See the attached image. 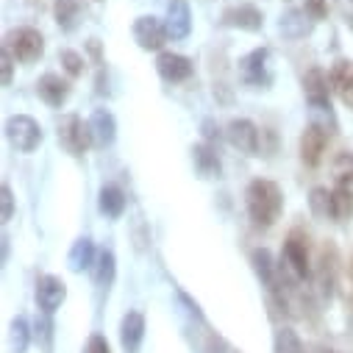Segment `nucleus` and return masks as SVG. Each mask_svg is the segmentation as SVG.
<instances>
[{"mask_svg":"<svg viewBox=\"0 0 353 353\" xmlns=\"http://www.w3.org/2000/svg\"><path fill=\"white\" fill-rule=\"evenodd\" d=\"M164 28L170 39H187L192 31V14L187 0H170L167 3V17H164Z\"/></svg>","mask_w":353,"mask_h":353,"instance_id":"obj_10","label":"nucleus"},{"mask_svg":"<svg viewBox=\"0 0 353 353\" xmlns=\"http://www.w3.org/2000/svg\"><path fill=\"white\" fill-rule=\"evenodd\" d=\"M101 212L106 217H120L125 212V195L120 187H103L101 190Z\"/></svg>","mask_w":353,"mask_h":353,"instance_id":"obj_27","label":"nucleus"},{"mask_svg":"<svg viewBox=\"0 0 353 353\" xmlns=\"http://www.w3.org/2000/svg\"><path fill=\"white\" fill-rule=\"evenodd\" d=\"M273 350H276V353H306L301 336H298L292 328H279V331H276Z\"/></svg>","mask_w":353,"mask_h":353,"instance_id":"obj_28","label":"nucleus"},{"mask_svg":"<svg viewBox=\"0 0 353 353\" xmlns=\"http://www.w3.org/2000/svg\"><path fill=\"white\" fill-rule=\"evenodd\" d=\"M225 137L239 153H245V156L259 153V128L250 120H231L225 128Z\"/></svg>","mask_w":353,"mask_h":353,"instance_id":"obj_11","label":"nucleus"},{"mask_svg":"<svg viewBox=\"0 0 353 353\" xmlns=\"http://www.w3.org/2000/svg\"><path fill=\"white\" fill-rule=\"evenodd\" d=\"M134 39H137V45L142 50H161L170 37H167V28H164V23L159 17H137Z\"/></svg>","mask_w":353,"mask_h":353,"instance_id":"obj_8","label":"nucleus"},{"mask_svg":"<svg viewBox=\"0 0 353 353\" xmlns=\"http://www.w3.org/2000/svg\"><path fill=\"white\" fill-rule=\"evenodd\" d=\"M331 172H334V184L336 190H345L353 195V153H339L331 164Z\"/></svg>","mask_w":353,"mask_h":353,"instance_id":"obj_25","label":"nucleus"},{"mask_svg":"<svg viewBox=\"0 0 353 353\" xmlns=\"http://www.w3.org/2000/svg\"><path fill=\"white\" fill-rule=\"evenodd\" d=\"M336 12L345 20V26L353 31V0H336Z\"/></svg>","mask_w":353,"mask_h":353,"instance_id":"obj_36","label":"nucleus"},{"mask_svg":"<svg viewBox=\"0 0 353 353\" xmlns=\"http://www.w3.org/2000/svg\"><path fill=\"white\" fill-rule=\"evenodd\" d=\"M14 53L3 45V59H0V64H3V86H9L12 83V72H14Z\"/></svg>","mask_w":353,"mask_h":353,"instance_id":"obj_35","label":"nucleus"},{"mask_svg":"<svg viewBox=\"0 0 353 353\" xmlns=\"http://www.w3.org/2000/svg\"><path fill=\"white\" fill-rule=\"evenodd\" d=\"M86 12V0H56L53 6V14H56V23L61 31H75L81 26V17Z\"/></svg>","mask_w":353,"mask_h":353,"instance_id":"obj_21","label":"nucleus"},{"mask_svg":"<svg viewBox=\"0 0 353 353\" xmlns=\"http://www.w3.org/2000/svg\"><path fill=\"white\" fill-rule=\"evenodd\" d=\"M192 161H195V170H198L201 179H220L223 164H220V156L214 153L212 145H195L192 148Z\"/></svg>","mask_w":353,"mask_h":353,"instance_id":"obj_23","label":"nucleus"},{"mask_svg":"<svg viewBox=\"0 0 353 353\" xmlns=\"http://www.w3.org/2000/svg\"><path fill=\"white\" fill-rule=\"evenodd\" d=\"M309 206H312V214L320 217V220H336V201H334V190H325V187H314L312 195H309Z\"/></svg>","mask_w":353,"mask_h":353,"instance_id":"obj_24","label":"nucleus"},{"mask_svg":"<svg viewBox=\"0 0 353 353\" xmlns=\"http://www.w3.org/2000/svg\"><path fill=\"white\" fill-rule=\"evenodd\" d=\"M6 139L12 142L14 150L31 153V150H37L39 142H42V128H39V123H37L34 117H28V114H14V117L6 120Z\"/></svg>","mask_w":353,"mask_h":353,"instance_id":"obj_3","label":"nucleus"},{"mask_svg":"<svg viewBox=\"0 0 353 353\" xmlns=\"http://www.w3.org/2000/svg\"><path fill=\"white\" fill-rule=\"evenodd\" d=\"M284 264L295 279H306L309 276V250H306V239H301L298 234H292L284 242Z\"/></svg>","mask_w":353,"mask_h":353,"instance_id":"obj_15","label":"nucleus"},{"mask_svg":"<svg viewBox=\"0 0 353 353\" xmlns=\"http://www.w3.org/2000/svg\"><path fill=\"white\" fill-rule=\"evenodd\" d=\"M59 61H61V67L67 70V75H72V78H78V75L83 72V56L75 53V50H61V53H59Z\"/></svg>","mask_w":353,"mask_h":353,"instance_id":"obj_30","label":"nucleus"},{"mask_svg":"<svg viewBox=\"0 0 353 353\" xmlns=\"http://www.w3.org/2000/svg\"><path fill=\"white\" fill-rule=\"evenodd\" d=\"M331 75H325L320 67L303 75V95L309 101V109H331Z\"/></svg>","mask_w":353,"mask_h":353,"instance_id":"obj_6","label":"nucleus"},{"mask_svg":"<svg viewBox=\"0 0 353 353\" xmlns=\"http://www.w3.org/2000/svg\"><path fill=\"white\" fill-rule=\"evenodd\" d=\"M95 245H92V239L90 236H81V239H75L72 242V248H70V256H67V261H70V270L72 273H83V270H90V268H95Z\"/></svg>","mask_w":353,"mask_h":353,"instance_id":"obj_22","label":"nucleus"},{"mask_svg":"<svg viewBox=\"0 0 353 353\" xmlns=\"http://www.w3.org/2000/svg\"><path fill=\"white\" fill-rule=\"evenodd\" d=\"M203 137H206L209 142H214V139H220V131L214 128V123H212V120H206V123H203Z\"/></svg>","mask_w":353,"mask_h":353,"instance_id":"obj_37","label":"nucleus"},{"mask_svg":"<svg viewBox=\"0 0 353 353\" xmlns=\"http://www.w3.org/2000/svg\"><path fill=\"white\" fill-rule=\"evenodd\" d=\"M64 298H67V287H64L61 279H56V276H42V279L37 281V306L42 309V314L50 317V314L64 303Z\"/></svg>","mask_w":353,"mask_h":353,"instance_id":"obj_9","label":"nucleus"},{"mask_svg":"<svg viewBox=\"0 0 353 353\" xmlns=\"http://www.w3.org/2000/svg\"><path fill=\"white\" fill-rule=\"evenodd\" d=\"M59 145H61L70 156H83L86 150H90V145H95V142H92L90 123H83V120L75 117V114L61 117V123H59Z\"/></svg>","mask_w":353,"mask_h":353,"instance_id":"obj_2","label":"nucleus"},{"mask_svg":"<svg viewBox=\"0 0 353 353\" xmlns=\"http://www.w3.org/2000/svg\"><path fill=\"white\" fill-rule=\"evenodd\" d=\"M334 201H336V220H347L353 214V195L334 187Z\"/></svg>","mask_w":353,"mask_h":353,"instance_id":"obj_31","label":"nucleus"},{"mask_svg":"<svg viewBox=\"0 0 353 353\" xmlns=\"http://www.w3.org/2000/svg\"><path fill=\"white\" fill-rule=\"evenodd\" d=\"M83 353H112V347H109L106 336L92 334L90 339H86V345H83Z\"/></svg>","mask_w":353,"mask_h":353,"instance_id":"obj_33","label":"nucleus"},{"mask_svg":"<svg viewBox=\"0 0 353 353\" xmlns=\"http://www.w3.org/2000/svg\"><path fill=\"white\" fill-rule=\"evenodd\" d=\"M306 12H309V17L314 23H320V20L328 17V3L325 0H306Z\"/></svg>","mask_w":353,"mask_h":353,"instance_id":"obj_34","label":"nucleus"},{"mask_svg":"<svg viewBox=\"0 0 353 353\" xmlns=\"http://www.w3.org/2000/svg\"><path fill=\"white\" fill-rule=\"evenodd\" d=\"M114 273H117V261H114V253L112 250H101L98 259H95V284L109 290L112 281H114Z\"/></svg>","mask_w":353,"mask_h":353,"instance_id":"obj_26","label":"nucleus"},{"mask_svg":"<svg viewBox=\"0 0 353 353\" xmlns=\"http://www.w3.org/2000/svg\"><path fill=\"white\" fill-rule=\"evenodd\" d=\"M37 92L39 98L48 103V106H61L67 98H70V83L56 75V72H45L39 81H37Z\"/></svg>","mask_w":353,"mask_h":353,"instance_id":"obj_17","label":"nucleus"},{"mask_svg":"<svg viewBox=\"0 0 353 353\" xmlns=\"http://www.w3.org/2000/svg\"><path fill=\"white\" fill-rule=\"evenodd\" d=\"M328 75H331V86L336 90L339 101L353 109V61H347V59L334 61Z\"/></svg>","mask_w":353,"mask_h":353,"instance_id":"obj_18","label":"nucleus"},{"mask_svg":"<svg viewBox=\"0 0 353 353\" xmlns=\"http://www.w3.org/2000/svg\"><path fill=\"white\" fill-rule=\"evenodd\" d=\"M142 339H145V317L139 312H128L120 323V342L125 353H137L142 347Z\"/></svg>","mask_w":353,"mask_h":353,"instance_id":"obj_20","label":"nucleus"},{"mask_svg":"<svg viewBox=\"0 0 353 353\" xmlns=\"http://www.w3.org/2000/svg\"><path fill=\"white\" fill-rule=\"evenodd\" d=\"M250 264H253V270H256V276L261 279V284L268 287L281 303H284V287H281V276H279V270H276V264H273V256H270V250L268 248H256L253 253H250Z\"/></svg>","mask_w":353,"mask_h":353,"instance_id":"obj_7","label":"nucleus"},{"mask_svg":"<svg viewBox=\"0 0 353 353\" xmlns=\"http://www.w3.org/2000/svg\"><path fill=\"white\" fill-rule=\"evenodd\" d=\"M270 50L268 48H256L250 50L248 56L239 59V78L245 86H253V90H264V86H270L273 75H270Z\"/></svg>","mask_w":353,"mask_h":353,"instance_id":"obj_4","label":"nucleus"},{"mask_svg":"<svg viewBox=\"0 0 353 353\" xmlns=\"http://www.w3.org/2000/svg\"><path fill=\"white\" fill-rule=\"evenodd\" d=\"M325 145H328V131H323L320 125H306L303 134H301V159L306 167H317L323 153H325Z\"/></svg>","mask_w":353,"mask_h":353,"instance_id":"obj_12","label":"nucleus"},{"mask_svg":"<svg viewBox=\"0 0 353 353\" xmlns=\"http://www.w3.org/2000/svg\"><path fill=\"white\" fill-rule=\"evenodd\" d=\"M156 72L167 83H179V81H187L192 75V61L187 56H179V53H159Z\"/></svg>","mask_w":353,"mask_h":353,"instance_id":"obj_14","label":"nucleus"},{"mask_svg":"<svg viewBox=\"0 0 353 353\" xmlns=\"http://www.w3.org/2000/svg\"><path fill=\"white\" fill-rule=\"evenodd\" d=\"M0 201H3V212H0V217H3V223H9L12 214H14V195H12V187L9 184L0 187Z\"/></svg>","mask_w":353,"mask_h":353,"instance_id":"obj_32","label":"nucleus"},{"mask_svg":"<svg viewBox=\"0 0 353 353\" xmlns=\"http://www.w3.org/2000/svg\"><path fill=\"white\" fill-rule=\"evenodd\" d=\"M312 26H314V20L309 17L306 9H290L279 20V31L284 39H303L312 34Z\"/></svg>","mask_w":353,"mask_h":353,"instance_id":"obj_16","label":"nucleus"},{"mask_svg":"<svg viewBox=\"0 0 353 353\" xmlns=\"http://www.w3.org/2000/svg\"><path fill=\"white\" fill-rule=\"evenodd\" d=\"M223 26L256 34V31H261L264 17H261V12H259L256 6L242 3V6H231V9H225V12H223Z\"/></svg>","mask_w":353,"mask_h":353,"instance_id":"obj_13","label":"nucleus"},{"mask_svg":"<svg viewBox=\"0 0 353 353\" xmlns=\"http://www.w3.org/2000/svg\"><path fill=\"white\" fill-rule=\"evenodd\" d=\"M312 353H334V350H328V347H314Z\"/></svg>","mask_w":353,"mask_h":353,"instance_id":"obj_39","label":"nucleus"},{"mask_svg":"<svg viewBox=\"0 0 353 353\" xmlns=\"http://www.w3.org/2000/svg\"><path fill=\"white\" fill-rule=\"evenodd\" d=\"M245 206L256 228H270L284 212V192L276 181L256 179L245 190Z\"/></svg>","mask_w":353,"mask_h":353,"instance_id":"obj_1","label":"nucleus"},{"mask_svg":"<svg viewBox=\"0 0 353 353\" xmlns=\"http://www.w3.org/2000/svg\"><path fill=\"white\" fill-rule=\"evenodd\" d=\"M3 45H6V48L14 53V59L23 61V64H31V61H37V59L45 53V39H42V34H39L37 28H14V31L6 37Z\"/></svg>","mask_w":353,"mask_h":353,"instance_id":"obj_5","label":"nucleus"},{"mask_svg":"<svg viewBox=\"0 0 353 353\" xmlns=\"http://www.w3.org/2000/svg\"><path fill=\"white\" fill-rule=\"evenodd\" d=\"M28 342H31L28 320H26V317L12 320V350H14V353H26V350H28Z\"/></svg>","mask_w":353,"mask_h":353,"instance_id":"obj_29","label":"nucleus"},{"mask_svg":"<svg viewBox=\"0 0 353 353\" xmlns=\"http://www.w3.org/2000/svg\"><path fill=\"white\" fill-rule=\"evenodd\" d=\"M90 131H92V142L95 148H109L117 137V123L112 117V112L106 109H95L90 117Z\"/></svg>","mask_w":353,"mask_h":353,"instance_id":"obj_19","label":"nucleus"},{"mask_svg":"<svg viewBox=\"0 0 353 353\" xmlns=\"http://www.w3.org/2000/svg\"><path fill=\"white\" fill-rule=\"evenodd\" d=\"M9 259V236H3V261Z\"/></svg>","mask_w":353,"mask_h":353,"instance_id":"obj_38","label":"nucleus"}]
</instances>
